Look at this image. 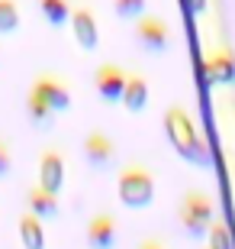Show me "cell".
<instances>
[{
  "instance_id": "obj_1",
  "label": "cell",
  "mask_w": 235,
  "mask_h": 249,
  "mask_svg": "<svg viewBox=\"0 0 235 249\" xmlns=\"http://www.w3.org/2000/svg\"><path fill=\"white\" fill-rule=\"evenodd\" d=\"M164 133L171 139V146L177 149V156L187 159L190 165H197V168L209 165L206 142H203V136L197 133V126L190 120V113L184 110L181 104H171V107H168V113H164Z\"/></svg>"
},
{
  "instance_id": "obj_2",
  "label": "cell",
  "mask_w": 235,
  "mask_h": 249,
  "mask_svg": "<svg viewBox=\"0 0 235 249\" xmlns=\"http://www.w3.org/2000/svg\"><path fill=\"white\" fill-rule=\"evenodd\" d=\"M116 194L126 207L142 211V207H148L155 201V175L142 162H129L116 178Z\"/></svg>"
},
{
  "instance_id": "obj_3",
  "label": "cell",
  "mask_w": 235,
  "mask_h": 249,
  "mask_svg": "<svg viewBox=\"0 0 235 249\" xmlns=\"http://www.w3.org/2000/svg\"><path fill=\"white\" fill-rule=\"evenodd\" d=\"M213 213H216V207H213V201H209L203 191H187L181 197V204H177L181 227L193 240H203V236H206V227H209V220H213Z\"/></svg>"
},
{
  "instance_id": "obj_4",
  "label": "cell",
  "mask_w": 235,
  "mask_h": 249,
  "mask_svg": "<svg viewBox=\"0 0 235 249\" xmlns=\"http://www.w3.org/2000/svg\"><path fill=\"white\" fill-rule=\"evenodd\" d=\"M136 42L145 52H152V55L168 52V49H171V29H168V23H164L161 17L142 13V17H136Z\"/></svg>"
},
{
  "instance_id": "obj_5",
  "label": "cell",
  "mask_w": 235,
  "mask_h": 249,
  "mask_svg": "<svg viewBox=\"0 0 235 249\" xmlns=\"http://www.w3.org/2000/svg\"><path fill=\"white\" fill-rule=\"evenodd\" d=\"M203 74H206V81L216 84V88H232L235 84V55H232V49H229L226 42L206 52Z\"/></svg>"
},
{
  "instance_id": "obj_6",
  "label": "cell",
  "mask_w": 235,
  "mask_h": 249,
  "mask_svg": "<svg viewBox=\"0 0 235 249\" xmlns=\"http://www.w3.org/2000/svg\"><path fill=\"white\" fill-rule=\"evenodd\" d=\"M29 91H36L55 113H68V110H71V91H68V84H64L58 74L42 71L36 81L29 84Z\"/></svg>"
},
{
  "instance_id": "obj_7",
  "label": "cell",
  "mask_w": 235,
  "mask_h": 249,
  "mask_svg": "<svg viewBox=\"0 0 235 249\" xmlns=\"http://www.w3.org/2000/svg\"><path fill=\"white\" fill-rule=\"evenodd\" d=\"M84 162L94 168V172H103L116 162V142L103 133V129H91L84 136Z\"/></svg>"
},
{
  "instance_id": "obj_8",
  "label": "cell",
  "mask_w": 235,
  "mask_h": 249,
  "mask_svg": "<svg viewBox=\"0 0 235 249\" xmlns=\"http://www.w3.org/2000/svg\"><path fill=\"white\" fill-rule=\"evenodd\" d=\"M126 68L116 62H103L97 65V71H94V88H97L100 101L107 104H119V94H123V84H126Z\"/></svg>"
},
{
  "instance_id": "obj_9",
  "label": "cell",
  "mask_w": 235,
  "mask_h": 249,
  "mask_svg": "<svg viewBox=\"0 0 235 249\" xmlns=\"http://www.w3.org/2000/svg\"><path fill=\"white\" fill-rule=\"evenodd\" d=\"M68 23H71L74 42H78L84 52L97 49V42H100V26H97V17H94V10L87 7V3H81V7H71V17H68Z\"/></svg>"
},
{
  "instance_id": "obj_10",
  "label": "cell",
  "mask_w": 235,
  "mask_h": 249,
  "mask_svg": "<svg viewBox=\"0 0 235 249\" xmlns=\"http://www.w3.org/2000/svg\"><path fill=\"white\" fill-rule=\"evenodd\" d=\"M39 185L52 194H58L64 188V152L62 149H46L39 156Z\"/></svg>"
},
{
  "instance_id": "obj_11",
  "label": "cell",
  "mask_w": 235,
  "mask_h": 249,
  "mask_svg": "<svg viewBox=\"0 0 235 249\" xmlns=\"http://www.w3.org/2000/svg\"><path fill=\"white\" fill-rule=\"evenodd\" d=\"M119 236V223L110 211L94 213V220L87 223V246L91 249H113Z\"/></svg>"
},
{
  "instance_id": "obj_12",
  "label": "cell",
  "mask_w": 235,
  "mask_h": 249,
  "mask_svg": "<svg viewBox=\"0 0 235 249\" xmlns=\"http://www.w3.org/2000/svg\"><path fill=\"white\" fill-rule=\"evenodd\" d=\"M119 104H123L129 113H142L145 110V104H148V81H145V74H139V71L126 74V84H123Z\"/></svg>"
},
{
  "instance_id": "obj_13",
  "label": "cell",
  "mask_w": 235,
  "mask_h": 249,
  "mask_svg": "<svg viewBox=\"0 0 235 249\" xmlns=\"http://www.w3.org/2000/svg\"><path fill=\"white\" fill-rule=\"evenodd\" d=\"M26 211L36 213L39 220H55V217H58V194L46 191L42 185L29 188L26 191Z\"/></svg>"
},
{
  "instance_id": "obj_14",
  "label": "cell",
  "mask_w": 235,
  "mask_h": 249,
  "mask_svg": "<svg viewBox=\"0 0 235 249\" xmlns=\"http://www.w3.org/2000/svg\"><path fill=\"white\" fill-rule=\"evenodd\" d=\"M19 240H23V249H46V227L36 213H23L19 217Z\"/></svg>"
},
{
  "instance_id": "obj_15",
  "label": "cell",
  "mask_w": 235,
  "mask_h": 249,
  "mask_svg": "<svg viewBox=\"0 0 235 249\" xmlns=\"http://www.w3.org/2000/svg\"><path fill=\"white\" fill-rule=\"evenodd\" d=\"M39 10L52 29L68 26V17H71V0H39Z\"/></svg>"
},
{
  "instance_id": "obj_16",
  "label": "cell",
  "mask_w": 235,
  "mask_h": 249,
  "mask_svg": "<svg viewBox=\"0 0 235 249\" xmlns=\"http://www.w3.org/2000/svg\"><path fill=\"white\" fill-rule=\"evenodd\" d=\"M26 117L36 123V126H48V123L55 120V110L39 97L36 91H26Z\"/></svg>"
},
{
  "instance_id": "obj_17",
  "label": "cell",
  "mask_w": 235,
  "mask_h": 249,
  "mask_svg": "<svg viewBox=\"0 0 235 249\" xmlns=\"http://www.w3.org/2000/svg\"><path fill=\"white\" fill-rule=\"evenodd\" d=\"M16 29H19V3L0 0V36H13Z\"/></svg>"
},
{
  "instance_id": "obj_18",
  "label": "cell",
  "mask_w": 235,
  "mask_h": 249,
  "mask_svg": "<svg viewBox=\"0 0 235 249\" xmlns=\"http://www.w3.org/2000/svg\"><path fill=\"white\" fill-rule=\"evenodd\" d=\"M206 240H209V246L206 249H232V233H229V227L222 220H209V227H206Z\"/></svg>"
},
{
  "instance_id": "obj_19",
  "label": "cell",
  "mask_w": 235,
  "mask_h": 249,
  "mask_svg": "<svg viewBox=\"0 0 235 249\" xmlns=\"http://www.w3.org/2000/svg\"><path fill=\"white\" fill-rule=\"evenodd\" d=\"M145 7H148V0H113V13H116L119 19H136V17H142Z\"/></svg>"
},
{
  "instance_id": "obj_20",
  "label": "cell",
  "mask_w": 235,
  "mask_h": 249,
  "mask_svg": "<svg viewBox=\"0 0 235 249\" xmlns=\"http://www.w3.org/2000/svg\"><path fill=\"white\" fill-rule=\"evenodd\" d=\"M10 168H13V149L3 136H0V178L10 175Z\"/></svg>"
},
{
  "instance_id": "obj_21",
  "label": "cell",
  "mask_w": 235,
  "mask_h": 249,
  "mask_svg": "<svg viewBox=\"0 0 235 249\" xmlns=\"http://www.w3.org/2000/svg\"><path fill=\"white\" fill-rule=\"evenodd\" d=\"M139 249H164V243L158 240V236H148V240H142V246Z\"/></svg>"
},
{
  "instance_id": "obj_22",
  "label": "cell",
  "mask_w": 235,
  "mask_h": 249,
  "mask_svg": "<svg viewBox=\"0 0 235 249\" xmlns=\"http://www.w3.org/2000/svg\"><path fill=\"white\" fill-rule=\"evenodd\" d=\"M187 3H190V10H193L197 17L203 13V10H206V0H187Z\"/></svg>"
}]
</instances>
